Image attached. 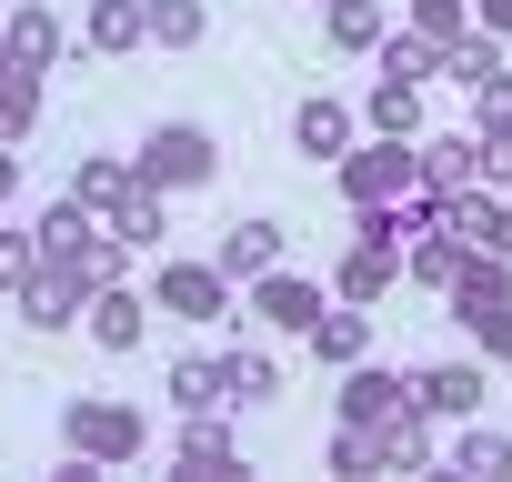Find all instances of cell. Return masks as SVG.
<instances>
[{
    "label": "cell",
    "mask_w": 512,
    "mask_h": 482,
    "mask_svg": "<svg viewBox=\"0 0 512 482\" xmlns=\"http://www.w3.org/2000/svg\"><path fill=\"white\" fill-rule=\"evenodd\" d=\"M332 171H342V201H352V211H392V201H412V191H422V141L372 131V141H352Z\"/></svg>",
    "instance_id": "cell-1"
},
{
    "label": "cell",
    "mask_w": 512,
    "mask_h": 482,
    "mask_svg": "<svg viewBox=\"0 0 512 482\" xmlns=\"http://www.w3.org/2000/svg\"><path fill=\"white\" fill-rule=\"evenodd\" d=\"M141 442H151L141 402H111V392H81V402L61 412V452H81L91 472H121V462H141Z\"/></svg>",
    "instance_id": "cell-2"
},
{
    "label": "cell",
    "mask_w": 512,
    "mask_h": 482,
    "mask_svg": "<svg viewBox=\"0 0 512 482\" xmlns=\"http://www.w3.org/2000/svg\"><path fill=\"white\" fill-rule=\"evenodd\" d=\"M151 191H211V171H221V141L201 131V121H161L151 141H141V161H131Z\"/></svg>",
    "instance_id": "cell-3"
},
{
    "label": "cell",
    "mask_w": 512,
    "mask_h": 482,
    "mask_svg": "<svg viewBox=\"0 0 512 482\" xmlns=\"http://www.w3.org/2000/svg\"><path fill=\"white\" fill-rule=\"evenodd\" d=\"M231 272L221 262H161V282H151V312H171V322H241L231 312Z\"/></svg>",
    "instance_id": "cell-4"
},
{
    "label": "cell",
    "mask_w": 512,
    "mask_h": 482,
    "mask_svg": "<svg viewBox=\"0 0 512 482\" xmlns=\"http://www.w3.org/2000/svg\"><path fill=\"white\" fill-rule=\"evenodd\" d=\"M11 302H21V322H31V332H71V322L91 312V272H81V262H41Z\"/></svg>",
    "instance_id": "cell-5"
},
{
    "label": "cell",
    "mask_w": 512,
    "mask_h": 482,
    "mask_svg": "<svg viewBox=\"0 0 512 482\" xmlns=\"http://www.w3.org/2000/svg\"><path fill=\"white\" fill-rule=\"evenodd\" d=\"M352 141H362V111H352L342 91H312V101L292 111V151H302V161H322V171H332Z\"/></svg>",
    "instance_id": "cell-6"
},
{
    "label": "cell",
    "mask_w": 512,
    "mask_h": 482,
    "mask_svg": "<svg viewBox=\"0 0 512 482\" xmlns=\"http://www.w3.org/2000/svg\"><path fill=\"white\" fill-rule=\"evenodd\" d=\"M322 302H332V292L302 282V272H262V282H251V322H262V332H312Z\"/></svg>",
    "instance_id": "cell-7"
},
{
    "label": "cell",
    "mask_w": 512,
    "mask_h": 482,
    "mask_svg": "<svg viewBox=\"0 0 512 482\" xmlns=\"http://www.w3.org/2000/svg\"><path fill=\"white\" fill-rule=\"evenodd\" d=\"M231 282H262V272H282V221L272 211H241L231 231H221V252H211Z\"/></svg>",
    "instance_id": "cell-8"
},
{
    "label": "cell",
    "mask_w": 512,
    "mask_h": 482,
    "mask_svg": "<svg viewBox=\"0 0 512 482\" xmlns=\"http://www.w3.org/2000/svg\"><path fill=\"white\" fill-rule=\"evenodd\" d=\"M241 472V442L221 412H181V482H231Z\"/></svg>",
    "instance_id": "cell-9"
},
{
    "label": "cell",
    "mask_w": 512,
    "mask_h": 482,
    "mask_svg": "<svg viewBox=\"0 0 512 482\" xmlns=\"http://www.w3.org/2000/svg\"><path fill=\"white\" fill-rule=\"evenodd\" d=\"M402 282V241L392 231H352V252H342V302H382Z\"/></svg>",
    "instance_id": "cell-10"
},
{
    "label": "cell",
    "mask_w": 512,
    "mask_h": 482,
    "mask_svg": "<svg viewBox=\"0 0 512 482\" xmlns=\"http://www.w3.org/2000/svg\"><path fill=\"white\" fill-rule=\"evenodd\" d=\"M302 342H312V362H332V372L362 362V352H372V302H322Z\"/></svg>",
    "instance_id": "cell-11"
},
{
    "label": "cell",
    "mask_w": 512,
    "mask_h": 482,
    "mask_svg": "<svg viewBox=\"0 0 512 482\" xmlns=\"http://www.w3.org/2000/svg\"><path fill=\"white\" fill-rule=\"evenodd\" d=\"M412 402H422L432 422H472V412H482V362H432V372H412Z\"/></svg>",
    "instance_id": "cell-12"
},
{
    "label": "cell",
    "mask_w": 512,
    "mask_h": 482,
    "mask_svg": "<svg viewBox=\"0 0 512 482\" xmlns=\"http://www.w3.org/2000/svg\"><path fill=\"white\" fill-rule=\"evenodd\" d=\"M402 402H412V382H402V372H382L372 352H362V362H342V422H392Z\"/></svg>",
    "instance_id": "cell-13"
},
{
    "label": "cell",
    "mask_w": 512,
    "mask_h": 482,
    "mask_svg": "<svg viewBox=\"0 0 512 482\" xmlns=\"http://www.w3.org/2000/svg\"><path fill=\"white\" fill-rule=\"evenodd\" d=\"M372 442H382V472H402V482H422L442 452H432V412L422 402H402L392 422H372Z\"/></svg>",
    "instance_id": "cell-14"
},
{
    "label": "cell",
    "mask_w": 512,
    "mask_h": 482,
    "mask_svg": "<svg viewBox=\"0 0 512 482\" xmlns=\"http://www.w3.org/2000/svg\"><path fill=\"white\" fill-rule=\"evenodd\" d=\"M422 482H512V432H492V422H472V432L452 442V462H432Z\"/></svg>",
    "instance_id": "cell-15"
},
{
    "label": "cell",
    "mask_w": 512,
    "mask_h": 482,
    "mask_svg": "<svg viewBox=\"0 0 512 482\" xmlns=\"http://www.w3.org/2000/svg\"><path fill=\"white\" fill-rule=\"evenodd\" d=\"M0 61L51 71V61H61V11H41V0H11V11H0Z\"/></svg>",
    "instance_id": "cell-16"
},
{
    "label": "cell",
    "mask_w": 512,
    "mask_h": 482,
    "mask_svg": "<svg viewBox=\"0 0 512 482\" xmlns=\"http://www.w3.org/2000/svg\"><path fill=\"white\" fill-rule=\"evenodd\" d=\"M161 221H171V191H151L141 171H131V191H121V201L101 211V231L121 241V252H151V241H161Z\"/></svg>",
    "instance_id": "cell-17"
},
{
    "label": "cell",
    "mask_w": 512,
    "mask_h": 482,
    "mask_svg": "<svg viewBox=\"0 0 512 482\" xmlns=\"http://www.w3.org/2000/svg\"><path fill=\"white\" fill-rule=\"evenodd\" d=\"M482 181V131H422V191H472Z\"/></svg>",
    "instance_id": "cell-18"
},
{
    "label": "cell",
    "mask_w": 512,
    "mask_h": 482,
    "mask_svg": "<svg viewBox=\"0 0 512 482\" xmlns=\"http://www.w3.org/2000/svg\"><path fill=\"white\" fill-rule=\"evenodd\" d=\"M81 322H91V342H101V352H131V342L151 332V302H141V292H121V282H101Z\"/></svg>",
    "instance_id": "cell-19"
},
{
    "label": "cell",
    "mask_w": 512,
    "mask_h": 482,
    "mask_svg": "<svg viewBox=\"0 0 512 482\" xmlns=\"http://www.w3.org/2000/svg\"><path fill=\"white\" fill-rule=\"evenodd\" d=\"M462 262H472V252H462V241H452L442 221L402 241V282H412V292H452V272H462Z\"/></svg>",
    "instance_id": "cell-20"
},
{
    "label": "cell",
    "mask_w": 512,
    "mask_h": 482,
    "mask_svg": "<svg viewBox=\"0 0 512 482\" xmlns=\"http://www.w3.org/2000/svg\"><path fill=\"white\" fill-rule=\"evenodd\" d=\"M362 131H402V141H422V81H372V101H362Z\"/></svg>",
    "instance_id": "cell-21"
},
{
    "label": "cell",
    "mask_w": 512,
    "mask_h": 482,
    "mask_svg": "<svg viewBox=\"0 0 512 482\" xmlns=\"http://www.w3.org/2000/svg\"><path fill=\"white\" fill-rule=\"evenodd\" d=\"M31 121H41V71L0 61V141H31Z\"/></svg>",
    "instance_id": "cell-22"
},
{
    "label": "cell",
    "mask_w": 512,
    "mask_h": 482,
    "mask_svg": "<svg viewBox=\"0 0 512 482\" xmlns=\"http://www.w3.org/2000/svg\"><path fill=\"white\" fill-rule=\"evenodd\" d=\"M81 41H91V51H141V41H151V21H141V0H91Z\"/></svg>",
    "instance_id": "cell-23"
},
{
    "label": "cell",
    "mask_w": 512,
    "mask_h": 482,
    "mask_svg": "<svg viewBox=\"0 0 512 482\" xmlns=\"http://www.w3.org/2000/svg\"><path fill=\"white\" fill-rule=\"evenodd\" d=\"M492 71H512V61H502V41H492V31H462V41H442V81H462V91H482V81H492Z\"/></svg>",
    "instance_id": "cell-24"
},
{
    "label": "cell",
    "mask_w": 512,
    "mask_h": 482,
    "mask_svg": "<svg viewBox=\"0 0 512 482\" xmlns=\"http://www.w3.org/2000/svg\"><path fill=\"white\" fill-rule=\"evenodd\" d=\"M171 412H231V382H221V362H171Z\"/></svg>",
    "instance_id": "cell-25"
},
{
    "label": "cell",
    "mask_w": 512,
    "mask_h": 482,
    "mask_svg": "<svg viewBox=\"0 0 512 482\" xmlns=\"http://www.w3.org/2000/svg\"><path fill=\"white\" fill-rule=\"evenodd\" d=\"M392 81H442V41H422V31H382V51H372Z\"/></svg>",
    "instance_id": "cell-26"
},
{
    "label": "cell",
    "mask_w": 512,
    "mask_h": 482,
    "mask_svg": "<svg viewBox=\"0 0 512 482\" xmlns=\"http://www.w3.org/2000/svg\"><path fill=\"white\" fill-rule=\"evenodd\" d=\"M452 322L472 332V352H502V362H512V292H492V302H452Z\"/></svg>",
    "instance_id": "cell-27"
},
{
    "label": "cell",
    "mask_w": 512,
    "mask_h": 482,
    "mask_svg": "<svg viewBox=\"0 0 512 482\" xmlns=\"http://www.w3.org/2000/svg\"><path fill=\"white\" fill-rule=\"evenodd\" d=\"M141 21H151V41H161V51H191V41L211 31L201 0H141Z\"/></svg>",
    "instance_id": "cell-28"
},
{
    "label": "cell",
    "mask_w": 512,
    "mask_h": 482,
    "mask_svg": "<svg viewBox=\"0 0 512 482\" xmlns=\"http://www.w3.org/2000/svg\"><path fill=\"white\" fill-rule=\"evenodd\" d=\"M221 382H231V402H282V362L272 352H221Z\"/></svg>",
    "instance_id": "cell-29"
},
{
    "label": "cell",
    "mask_w": 512,
    "mask_h": 482,
    "mask_svg": "<svg viewBox=\"0 0 512 482\" xmlns=\"http://www.w3.org/2000/svg\"><path fill=\"white\" fill-rule=\"evenodd\" d=\"M322 31H332V51H382V11L372 0H322Z\"/></svg>",
    "instance_id": "cell-30"
},
{
    "label": "cell",
    "mask_w": 512,
    "mask_h": 482,
    "mask_svg": "<svg viewBox=\"0 0 512 482\" xmlns=\"http://www.w3.org/2000/svg\"><path fill=\"white\" fill-rule=\"evenodd\" d=\"M121 191H131V161H111V151H91V161L71 171V201H91V211H111Z\"/></svg>",
    "instance_id": "cell-31"
},
{
    "label": "cell",
    "mask_w": 512,
    "mask_h": 482,
    "mask_svg": "<svg viewBox=\"0 0 512 482\" xmlns=\"http://www.w3.org/2000/svg\"><path fill=\"white\" fill-rule=\"evenodd\" d=\"M332 472H342V482H372V472H382L372 422H332Z\"/></svg>",
    "instance_id": "cell-32"
},
{
    "label": "cell",
    "mask_w": 512,
    "mask_h": 482,
    "mask_svg": "<svg viewBox=\"0 0 512 482\" xmlns=\"http://www.w3.org/2000/svg\"><path fill=\"white\" fill-rule=\"evenodd\" d=\"M41 272V241H31V221H11V231H0V292H21Z\"/></svg>",
    "instance_id": "cell-33"
},
{
    "label": "cell",
    "mask_w": 512,
    "mask_h": 482,
    "mask_svg": "<svg viewBox=\"0 0 512 482\" xmlns=\"http://www.w3.org/2000/svg\"><path fill=\"white\" fill-rule=\"evenodd\" d=\"M412 31L422 41H462L472 31V0H412Z\"/></svg>",
    "instance_id": "cell-34"
},
{
    "label": "cell",
    "mask_w": 512,
    "mask_h": 482,
    "mask_svg": "<svg viewBox=\"0 0 512 482\" xmlns=\"http://www.w3.org/2000/svg\"><path fill=\"white\" fill-rule=\"evenodd\" d=\"M472 31H492V41H512V0H472Z\"/></svg>",
    "instance_id": "cell-35"
},
{
    "label": "cell",
    "mask_w": 512,
    "mask_h": 482,
    "mask_svg": "<svg viewBox=\"0 0 512 482\" xmlns=\"http://www.w3.org/2000/svg\"><path fill=\"white\" fill-rule=\"evenodd\" d=\"M0 201H21V141H0Z\"/></svg>",
    "instance_id": "cell-36"
},
{
    "label": "cell",
    "mask_w": 512,
    "mask_h": 482,
    "mask_svg": "<svg viewBox=\"0 0 512 482\" xmlns=\"http://www.w3.org/2000/svg\"><path fill=\"white\" fill-rule=\"evenodd\" d=\"M502 252H512V191H502Z\"/></svg>",
    "instance_id": "cell-37"
},
{
    "label": "cell",
    "mask_w": 512,
    "mask_h": 482,
    "mask_svg": "<svg viewBox=\"0 0 512 482\" xmlns=\"http://www.w3.org/2000/svg\"><path fill=\"white\" fill-rule=\"evenodd\" d=\"M0 11H11V0H0Z\"/></svg>",
    "instance_id": "cell-38"
},
{
    "label": "cell",
    "mask_w": 512,
    "mask_h": 482,
    "mask_svg": "<svg viewBox=\"0 0 512 482\" xmlns=\"http://www.w3.org/2000/svg\"><path fill=\"white\" fill-rule=\"evenodd\" d=\"M502 131H512V121H502Z\"/></svg>",
    "instance_id": "cell-39"
}]
</instances>
